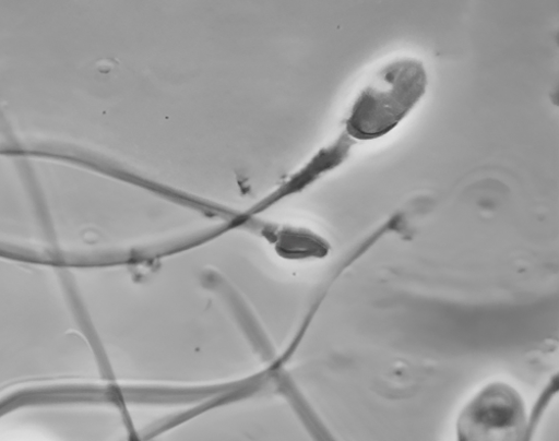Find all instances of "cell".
Returning a JSON list of instances; mask_svg holds the SVG:
<instances>
[{
  "label": "cell",
  "mask_w": 559,
  "mask_h": 441,
  "mask_svg": "<svg viewBox=\"0 0 559 441\" xmlns=\"http://www.w3.org/2000/svg\"><path fill=\"white\" fill-rule=\"evenodd\" d=\"M557 391V377H552L530 410L523 392L515 384L491 380L460 408L454 441H533L539 420Z\"/></svg>",
  "instance_id": "1"
},
{
  "label": "cell",
  "mask_w": 559,
  "mask_h": 441,
  "mask_svg": "<svg viewBox=\"0 0 559 441\" xmlns=\"http://www.w3.org/2000/svg\"><path fill=\"white\" fill-rule=\"evenodd\" d=\"M427 85L421 62L390 63L359 94L347 121L348 135L372 140L388 134L423 99Z\"/></svg>",
  "instance_id": "2"
}]
</instances>
